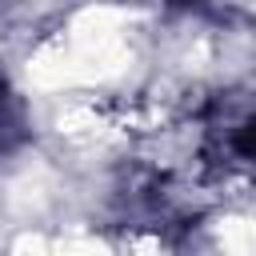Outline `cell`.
<instances>
[{
  "label": "cell",
  "mask_w": 256,
  "mask_h": 256,
  "mask_svg": "<svg viewBox=\"0 0 256 256\" xmlns=\"http://www.w3.org/2000/svg\"><path fill=\"white\" fill-rule=\"evenodd\" d=\"M228 152L240 156V160H252V164H256V112L244 116V120L232 128V136H228Z\"/></svg>",
  "instance_id": "cell-1"
}]
</instances>
